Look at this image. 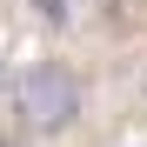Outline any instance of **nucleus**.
<instances>
[{
  "mask_svg": "<svg viewBox=\"0 0 147 147\" xmlns=\"http://www.w3.org/2000/svg\"><path fill=\"white\" fill-rule=\"evenodd\" d=\"M20 127H27L34 140H60L74 134V120H80L87 107V87H80V74H74L67 60H34L27 74H20Z\"/></svg>",
  "mask_w": 147,
  "mask_h": 147,
  "instance_id": "1",
  "label": "nucleus"
},
{
  "mask_svg": "<svg viewBox=\"0 0 147 147\" xmlns=\"http://www.w3.org/2000/svg\"><path fill=\"white\" fill-rule=\"evenodd\" d=\"M27 7L47 20V27H67V20H74V7H67V0H27Z\"/></svg>",
  "mask_w": 147,
  "mask_h": 147,
  "instance_id": "2",
  "label": "nucleus"
},
{
  "mask_svg": "<svg viewBox=\"0 0 147 147\" xmlns=\"http://www.w3.org/2000/svg\"><path fill=\"white\" fill-rule=\"evenodd\" d=\"M0 147H13V140H7V134H0Z\"/></svg>",
  "mask_w": 147,
  "mask_h": 147,
  "instance_id": "3",
  "label": "nucleus"
},
{
  "mask_svg": "<svg viewBox=\"0 0 147 147\" xmlns=\"http://www.w3.org/2000/svg\"><path fill=\"white\" fill-rule=\"evenodd\" d=\"M0 87H7V80H0Z\"/></svg>",
  "mask_w": 147,
  "mask_h": 147,
  "instance_id": "4",
  "label": "nucleus"
}]
</instances>
